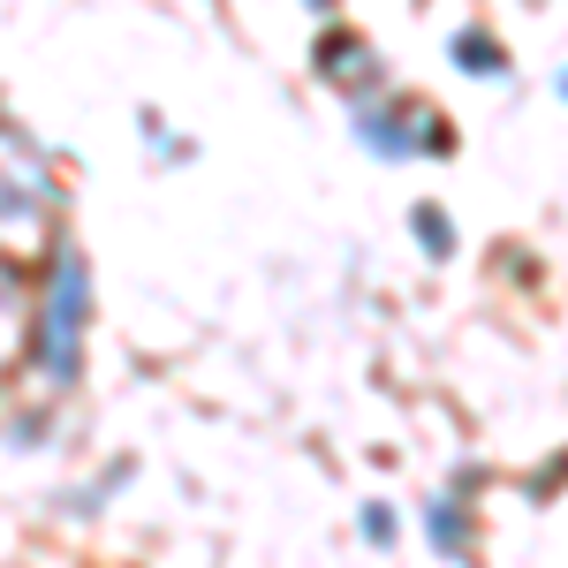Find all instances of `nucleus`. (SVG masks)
Masks as SVG:
<instances>
[{"mask_svg":"<svg viewBox=\"0 0 568 568\" xmlns=\"http://www.w3.org/2000/svg\"><path fill=\"white\" fill-rule=\"evenodd\" d=\"M455 61H463L470 77H508V53L485 39V31H455Z\"/></svg>","mask_w":568,"mask_h":568,"instance_id":"obj_5","label":"nucleus"},{"mask_svg":"<svg viewBox=\"0 0 568 568\" xmlns=\"http://www.w3.org/2000/svg\"><path fill=\"white\" fill-rule=\"evenodd\" d=\"M417 235H425V251H433V258H447V251H455V220L433 213V205H417Z\"/></svg>","mask_w":568,"mask_h":568,"instance_id":"obj_7","label":"nucleus"},{"mask_svg":"<svg viewBox=\"0 0 568 568\" xmlns=\"http://www.w3.org/2000/svg\"><path fill=\"white\" fill-rule=\"evenodd\" d=\"M364 530H372V538L387 546V538H394V516H387V508H364Z\"/></svg>","mask_w":568,"mask_h":568,"instance_id":"obj_8","label":"nucleus"},{"mask_svg":"<svg viewBox=\"0 0 568 568\" xmlns=\"http://www.w3.org/2000/svg\"><path fill=\"white\" fill-rule=\"evenodd\" d=\"M84 258H53V281H45V311H39V372L53 387H69L77 379V356H84Z\"/></svg>","mask_w":568,"mask_h":568,"instance_id":"obj_1","label":"nucleus"},{"mask_svg":"<svg viewBox=\"0 0 568 568\" xmlns=\"http://www.w3.org/2000/svg\"><path fill=\"white\" fill-rule=\"evenodd\" d=\"M23 318H31V311H23V273L0 258V364H8V349L23 342Z\"/></svg>","mask_w":568,"mask_h":568,"instance_id":"obj_4","label":"nucleus"},{"mask_svg":"<svg viewBox=\"0 0 568 568\" xmlns=\"http://www.w3.org/2000/svg\"><path fill=\"white\" fill-rule=\"evenodd\" d=\"M554 91H561V99H568V69H561V77H554Z\"/></svg>","mask_w":568,"mask_h":568,"instance_id":"obj_9","label":"nucleus"},{"mask_svg":"<svg viewBox=\"0 0 568 568\" xmlns=\"http://www.w3.org/2000/svg\"><path fill=\"white\" fill-rule=\"evenodd\" d=\"M311 8H334V0H311Z\"/></svg>","mask_w":568,"mask_h":568,"instance_id":"obj_10","label":"nucleus"},{"mask_svg":"<svg viewBox=\"0 0 568 568\" xmlns=\"http://www.w3.org/2000/svg\"><path fill=\"white\" fill-rule=\"evenodd\" d=\"M356 136H364V144H372L379 160H409V152H447V130H433V114H425V106H402V114H387V106H364Z\"/></svg>","mask_w":568,"mask_h":568,"instance_id":"obj_2","label":"nucleus"},{"mask_svg":"<svg viewBox=\"0 0 568 568\" xmlns=\"http://www.w3.org/2000/svg\"><path fill=\"white\" fill-rule=\"evenodd\" d=\"M318 69H326V77H334V84H372V77H379V69H372V45L364 39H349V31H334V39L318 45Z\"/></svg>","mask_w":568,"mask_h":568,"instance_id":"obj_3","label":"nucleus"},{"mask_svg":"<svg viewBox=\"0 0 568 568\" xmlns=\"http://www.w3.org/2000/svg\"><path fill=\"white\" fill-rule=\"evenodd\" d=\"M433 546L439 554H463V538H470V524H463V500H433Z\"/></svg>","mask_w":568,"mask_h":568,"instance_id":"obj_6","label":"nucleus"}]
</instances>
